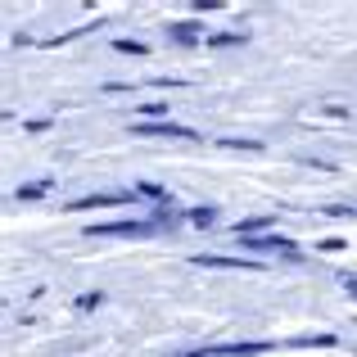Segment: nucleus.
Returning <instances> with one entry per match:
<instances>
[{"mask_svg":"<svg viewBox=\"0 0 357 357\" xmlns=\"http://www.w3.org/2000/svg\"><path fill=\"white\" fill-rule=\"evenodd\" d=\"M149 231H158V222H109V227H91L86 236L100 240V236H149Z\"/></svg>","mask_w":357,"mask_h":357,"instance_id":"obj_1","label":"nucleus"},{"mask_svg":"<svg viewBox=\"0 0 357 357\" xmlns=\"http://www.w3.org/2000/svg\"><path fill=\"white\" fill-rule=\"evenodd\" d=\"M136 136H199V131H190V127H172V122H163V127H149V122H140V127H131Z\"/></svg>","mask_w":357,"mask_h":357,"instance_id":"obj_2","label":"nucleus"},{"mask_svg":"<svg viewBox=\"0 0 357 357\" xmlns=\"http://www.w3.org/2000/svg\"><path fill=\"white\" fill-rule=\"evenodd\" d=\"M195 267H258L244 258H218V253H195Z\"/></svg>","mask_w":357,"mask_h":357,"instance_id":"obj_3","label":"nucleus"},{"mask_svg":"<svg viewBox=\"0 0 357 357\" xmlns=\"http://www.w3.org/2000/svg\"><path fill=\"white\" fill-rule=\"evenodd\" d=\"M244 249H280V253H294V244L280 240V236H258V240H240Z\"/></svg>","mask_w":357,"mask_h":357,"instance_id":"obj_4","label":"nucleus"},{"mask_svg":"<svg viewBox=\"0 0 357 357\" xmlns=\"http://www.w3.org/2000/svg\"><path fill=\"white\" fill-rule=\"evenodd\" d=\"M172 36H176V41H195V36H199V27H190V23H185V27H172Z\"/></svg>","mask_w":357,"mask_h":357,"instance_id":"obj_5","label":"nucleus"},{"mask_svg":"<svg viewBox=\"0 0 357 357\" xmlns=\"http://www.w3.org/2000/svg\"><path fill=\"white\" fill-rule=\"evenodd\" d=\"M213 218H218V213H213V208H195V213H190V222H199V227H208Z\"/></svg>","mask_w":357,"mask_h":357,"instance_id":"obj_6","label":"nucleus"},{"mask_svg":"<svg viewBox=\"0 0 357 357\" xmlns=\"http://www.w3.org/2000/svg\"><path fill=\"white\" fill-rule=\"evenodd\" d=\"M262 227H267V218H249V222H240V227H236V236H240V231H262Z\"/></svg>","mask_w":357,"mask_h":357,"instance_id":"obj_7","label":"nucleus"},{"mask_svg":"<svg viewBox=\"0 0 357 357\" xmlns=\"http://www.w3.org/2000/svg\"><path fill=\"white\" fill-rule=\"evenodd\" d=\"M118 50L122 54H145V45H140V41H118Z\"/></svg>","mask_w":357,"mask_h":357,"instance_id":"obj_8","label":"nucleus"}]
</instances>
